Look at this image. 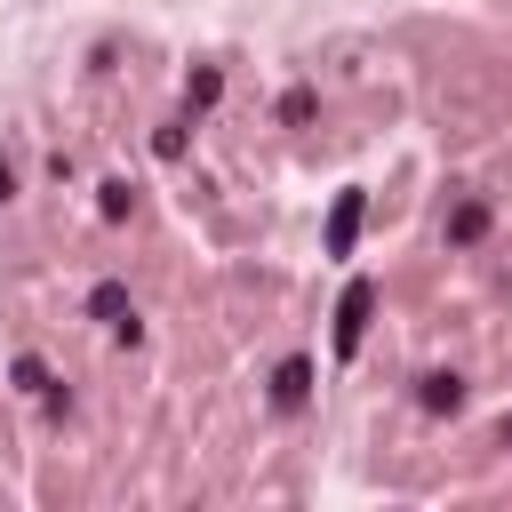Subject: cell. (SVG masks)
Here are the masks:
<instances>
[{"instance_id": "obj_1", "label": "cell", "mask_w": 512, "mask_h": 512, "mask_svg": "<svg viewBox=\"0 0 512 512\" xmlns=\"http://www.w3.org/2000/svg\"><path fill=\"white\" fill-rule=\"evenodd\" d=\"M368 312H376V280H344V296H336V360H352L368 344Z\"/></svg>"}, {"instance_id": "obj_2", "label": "cell", "mask_w": 512, "mask_h": 512, "mask_svg": "<svg viewBox=\"0 0 512 512\" xmlns=\"http://www.w3.org/2000/svg\"><path fill=\"white\" fill-rule=\"evenodd\" d=\"M88 312H96L112 336H128V344H136V304H128V288H120V280H96V288H88Z\"/></svg>"}, {"instance_id": "obj_3", "label": "cell", "mask_w": 512, "mask_h": 512, "mask_svg": "<svg viewBox=\"0 0 512 512\" xmlns=\"http://www.w3.org/2000/svg\"><path fill=\"white\" fill-rule=\"evenodd\" d=\"M360 216H368V200H360V192H336V208H328V256H352Z\"/></svg>"}, {"instance_id": "obj_4", "label": "cell", "mask_w": 512, "mask_h": 512, "mask_svg": "<svg viewBox=\"0 0 512 512\" xmlns=\"http://www.w3.org/2000/svg\"><path fill=\"white\" fill-rule=\"evenodd\" d=\"M272 400H280V408H304V400H312V360H280Z\"/></svg>"}, {"instance_id": "obj_5", "label": "cell", "mask_w": 512, "mask_h": 512, "mask_svg": "<svg viewBox=\"0 0 512 512\" xmlns=\"http://www.w3.org/2000/svg\"><path fill=\"white\" fill-rule=\"evenodd\" d=\"M416 400H424L432 416H440V408H464V376H424V392H416Z\"/></svg>"}, {"instance_id": "obj_6", "label": "cell", "mask_w": 512, "mask_h": 512, "mask_svg": "<svg viewBox=\"0 0 512 512\" xmlns=\"http://www.w3.org/2000/svg\"><path fill=\"white\" fill-rule=\"evenodd\" d=\"M480 232H488V208H480V200H464V208L448 216V240H480Z\"/></svg>"}, {"instance_id": "obj_7", "label": "cell", "mask_w": 512, "mask_h": 512, "mask_svg": "<svg viewBox=\"0 0 512 512\" xmlns=\"http://www.w3.org/2000/svg\"><path fill=\"white\" fill-rule=\"evenodd\" d=\"M224 96V72H192V104H216Z\"/></svg>"}, {"instance_id": "obj_8", "label": "cell", "mask_w": 512, "mask_h": 512, "mask_svg": "<svg viewBox=\"0 0 512 512\" xmlns=\"http://www.w3.org/2000/svg\"><path fill=\"white\" fill-rule=\"evenodd\" d=\"M8 192H16V176H8V160H0V200H8Z\"/></svg>"}]
</instances>
